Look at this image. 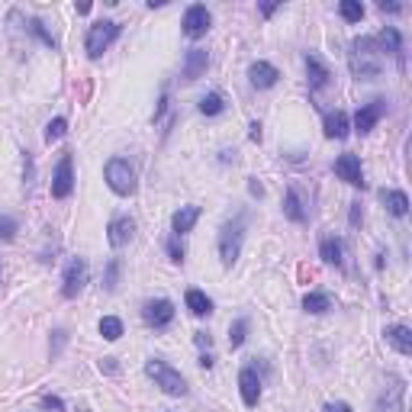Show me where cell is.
I'll return each mask as SVG.
<instances>
[{
    "label": "cell",
    "instance_id": "1",
    "mask_svg": "<svg viewBox=\"0 0 412 412\" xmlns=\"http://www.w3.org/2000/svg\"><path fill=\"white\" fill-rule=\"evenodd\" d=\"M348 62H351V75L357 81H374L384 71V52L377 46L374 36H361L351 42V52H348Z\"/></svg>",
    "mask_w": 412,
    "mask_h": 412
},
{
    "label": "cell",
    "instance_id": "2",
    "mask_svg": "<svg viewBox=\"0 0 412 412\" xmlns=\"http://www.w3.org/2000/svg\"><path fill=\"white\" fill-rule=\"evenodd\" d=\"M242 238H245V216L238 213L232 223H225L219 229V261L225 268H232L238 261V254H242Z\"/></svg>",
    "mask_w": 412,
    "mask_h": 412
},
{
    "label": "cell",
    "instance_id": "3",
    "mask_svg": "<svg viewBox=\"0 0 412 412\" xmlns=\"http://www.w3.org/2000/svg\"><path fill=\"white\" fill-rule=\"evenodd\" d=\"M145 374H149L168 396H187V380H184L171 364L158 361V357H151L149 364H145Z\"/></svg>",
    "mask_w": 412,
    "mask_h": 412
},
{
    "label": "cell",
    "instance_id": "4",
    "mask_svg": "<svg viewBox=\"0 0 412 412\" xmlns=\"http://www.w3.org/2000/svg\"><path fill=\"white\" fill-rule=\"evenodd\" d=\"M106 184H110L113 194H120V197H132L135 194V171L126 158H110L106 161Z\"/></svg>",
    "mask_w": 412,
    "mask_h": 412
},
{
    "label": "cell",
    "instance_id": "5",
    "mask_svg": "<svg viewBox=\"0 0 412 412\" xmlns=\"http://www.w3.org/2000/svg\"><path fill=\"white\" fill-rule=\"evenodd\" d=\"M120 23H113V19H100V23H94V26L87 29V55L91 58H100L106 48L116 42V36H120Z\"/></svg>",
    "mask_w": 412,
    "mask_h": 412
},
{
    "label": "cell",
    "instance_id": "6",
    "mask_svg": "<svg viewBox=\"0 0 412 412\" xmlns=\"http://www.w3.org/2000/svg\"><path fill=\"white\" fill-rule=\"evenodd\" d=\"M71 190H75V161H71V155H62V161H58V168H55V178H52V197L68 200Z\"/></svg>",
    "mask_w": 412,
    "mask_h": 412
},
{
    "label": "cell",
    "instance_id": "7",
    "mask_svg": "<svg viewBox=\"0 0 412 412\" xmlns=\"http://www.w3.org/2000/svg\"><path fill=\"white\" fill-rule=\"evenodd\" d=\"M84 283H87V264H84V258H75L65 268V277H62V297L75 300L77 293L84 290Z\"/></svg>",
    "mask_w": 412,
    "mask_h": 412
},
{
    "label": "cell",
    "instance_id": "8",
    "mask_svg": "<svg viewBox=\"0 0 412 412\" xmlns=\"http://www.w3.org/2000/svg\"><path fill=\"white\" fill-rule=\"evenodd\" d=\"M209 23H213L209 10H206L203 3H194V7H187V13H184V36L187 39L206 36V32H209Z\"/></svg>",
    "mask_w": 412,
    "mask_h": 412
},
{
    "label": "cell",
    "instance_id": "9",
    "mask_svg": "<svg viewBox=\"0 0 412 412\" xmlns=\"http://www.w3.org/2000/svg\"><path fill=\"white\" fill-rule=\"evenodd\" d=\"M238 390H242V403L248 406V409H254L258 400H261V380H258V371H254V367H242V371H238Z\"/></svg>",
    "mask_w": 412,
    "mask_h": 412
},
{
    "label": "cell",
    "instance_id": "10",
    "mask_svg": "<svg viewBox=\"0 0 412 412\" xmlns=\"http://www.w3.org/2000/svg\"><path fill=\"white\" fill-rule=\"evenodd\" d=\"M142 319H145L149 326H155V328L171 326V319H174V303H171V300H151V303H145V309H142Z\"/></svg>",
    "mask_w": 412,
    "mask_h": 412
},
{
    "label": "cell",
    "instance_id": "11",
    "mask_svg": "<svg viewBox=\"0 0 412 412\" xmlns=\"http://www.w3.org/2000/svg\"><path fill=\"white\" fill-rule=\"evenodd\" d=\"M335 174L345 184H351V187H364V171H361V158L357 155H341L335 161Z\"/></svg>",
    "mask_w": 412,
    "mask_h": 412
},
{
    "label": "cell",
    "instance_id": "12",
    "mask_svg": "<svg viewBox=\"0 0 412 412\" xmlns=\"http://www.w3.org/2000/svg\"><path fill=\"white\" fill-rule=\"evenodd\" d=\"M384 110H386V100H374V103H367V106H361V110L355 113V129L361 132V135H367V132L380 122Z\"/></svg>",
    "mask_w": 412,
    "mask_h": 412
},
{
    "label": "cell",
    "instance_id": "13",
    "mask_svg": "<svg viewBox=\"0 0 412 412\" xmlns=\"http://www.w3.org/2000/svg\"><path fill=\"white\" fill-rule=\"evenodd\" d=\"M132 232H135V223L129 216H116L110 225H106V238H110L113 248H122V245L132 242Z\"/></svg>",
    "mask_w": 412,
    "mask_h": 412
},
{
    "label": "cell",
    "instance_id": "14",
    "mask_svg": "<svg viewBox=\"0 0 412 412\" xmlns=\"http://www.w3.org/2000/svg\"><path fill=\"white\" fill-rule=\"evenodd\" d=\"M377 46H380V52H384V55H393L396 62H400V68L406 65V58H403V36H400V32H396L393 26H386L384 32H380V36H377Z\"/></svg>",
    "mask_w": 412,
    "mask_h": 412
},
{
    "label": "cell",
    "instance_id": "15",
    "mask_svg": "<svg viewBox=\"0 0 412 412\" xmlns=\"http://www.w3.org/2000/svg\"><path fill=\"white\" fill-rule=\"evenodd\" d=\"M277 77H281V71L274 65H268V62H254V65L248 68V81H252V87H258V91L274 87L277 84Z\"/></svg>",
    "mask_w": 412,
    "mask_h": 412
},
{
    "label": "cell",
    "instance_id": "16",
    "mask_svg": "<svg viewBox=\"0 0 412 412\" xmlns=\"http://www.w3.org/2000/svg\"><path fill=\"white\" fill-rule=\"evenodd\" d=\"M403 396H406L403 380H393V386H390L386 393H380V400H377L374 412H406V409H403Z\"/></svg>",
    "mask_w": 412,
    "mask_h": 412
},
{
    "label": "cell",
    "instance_id": "17",
    "mask_svg": "<svg viewBox=\"0 0 412 412\" xmlns=\"http://www.w3.org/2000/svg\"><path fill=\"white\" fill-rule=\"evenodd\" d=\"M306 81H309V87L312 91H322V87H328V81H332V71H328L322 62H319L316 55H306Z\"/></svg>",
    "mask_w": 412,
    "mask_h": 412
},
{
    "label": "cell",
    "instance_id": "18",
    "mask_svg": "<svg viewBox=\"0 0 412 412\" xmlns=\"http://www.w3.org/2000/svg\"><path fill=\"white\" fill-rule=\"evenodd\" d=\"M319 258H322L326 264L341 268V264H345V245H341V238H335V235L322 238V242H319Z\"/></svg>",
    "mask_w": 412,
    "mask_h": 412
},
{
    "label": "cell",
    "instance_id": "19",
    "mask_svg": "<svg viewBox=\"0 0 412 412\" xmlns=\"http://www.w3.org/2000/svg\"><path fill=\"white\" fill-rule=\"evenodd\" d=\"M206 65H209V55H206L203 48H190L187 58H184V81H197V77H203Z\"/></svg>",
    "mask_w": 412,
    "mask_h": 412
},
{
    "label": "cell",
    "instance_id": "20",
    "mask_svg": "<svg viewBox=\"0 0 412 412\" xmlns=\"http://www.w3.org/2000/svg\"><path fill=\"white\" fill-rule=\"evenodd\" d=\"M197 219H200V206H180L178 213L171 216V229H174V235H184L197 225Z\"/></svg>",
    "mask_w": 412,
    "mask_h": 412
},
{
    "label": "cell",
    "instance_id": "21",
    "mask_svg": "<svg viewBox=\"0 0 412 412\" xmlns=\"http://www.w3.org/2000/svg\"><path fill=\"white\" fill-rule=\"evenodd\" d=\"M283 216L290 219V223H306L309 213H306V206H303L300 194H297V187H290L287 194H283Z\"/></svg>",
    "mask_w": 412,
    "mask_h": 412
},
{
    "label": "cell",
    "instance_id": "22",
    "mask_svg": "<svg viewBox=\"0 0 412 412\" xmlns=\"http://www.w3.org/2000/svg\"><path fill=\"white\" fill-rule=\"evenodd\" d=\"M384 335H386V341L400 351V355H412V332L406 326H386Z\"/></svg>",
    "mask_w": 412,
    "mask_h": 412
},
{
    "label": "cell",
    "instance_id": "23",
    "mask_svg": "<svg viewBox=\"0 0 412 412\" xmlns=\"http://www.w3.org/2000/svg\"><path fill=\"white\" fill-rule=\"evenodd\" d=\"M326 135L328 139H345L348 135V129H351V122H348V113H341V110H335V113H326Z\"/></svg>",
    "mask_w": 412,
    "mask_h": 412
},
{
    "label": "cell",
    "instance_id": "24",
    "mask_svg": "<svg viewBox=\"0 0 412 412\" xmlns=\"http://www.w3.org/2000/svg\"><path fill=\"white\" fill-rule=\"evenodd\" d=\"M380 200H384L386 209H390L393 216H406V213H409V197H406L403 190H384Z\"/></svg>",
    "mask_w": 412,
    "mask_h": 412
},
{
    "label": "cell",
    "instance_id": "25",
    "mask_svg": "<svg viewBox=\"0 0 412 412\" xmlns=\"http://www.w3.org/2000/svg\"><path fill=\"white\" fill-rule=\"evenodd\" d=\"M184 300H187V309L194 316H209V312H213V300H209L203 290H187Z\"/></svg>",
    "mask_w": 412,
    "mask_h": 412
},
{
    "label": "cell",
    "instance_id": "26",
    "mask_svg": "<svg viewBox=\"0 0 412 412\" xmlns=\"http://www.w3.org/2000/svg\"><path fill=\"white\" fill-rule=\"evenodd\" d=\"M303 309H306V312H312V316H319V312L332 309V300H328L326 293H306V300H303Z\"/></svg>",
    "mask_w": 412,
    "mask_h": 412
},
{
    "label": "cell",
    "instance_id": "27",
    "mask_svg": "<svg viewBox=\"0 0 412 412\" xmlns=\"http://www.w3.org/2000/svg\"><path fill=\"white\" fill-rule=\"evenodd\" d=\"M100 335L106 338V341H120L122 338V322L116 316H103L100 319Z\"/></svg>",
    "mask_w": 412,
    "mask_h": 412
},
{
    "label": "cell",
    "instance_id": "28",
    "mask_svg": "<svg viewBox=\"0 0 412 412\" xmlns=\"http://www.w3.org/2000/svg\"><path fill=\"white\" fill-rule=\"evenodd\" d=\"M223 110H225L223 94H206V97H200V113H203V116H219Z\"/></svg>",
    "mask_w": 412,
    "mask_h": 412
},
{
    "label": "cell",
    "instance_id": "29",
    "mask_svg": "<svg viewBox=\"0 0 412 412\" xmlns=\"http://www.w3.org/2000/svg\"><path fill=\"white\" fill-rule=\"evenodd\" d=\"M338 13H341V17H345L348 23H361V19H364V7H361L357 0H341Z\"/></svg>",
    "mask_w": 412,
    "mask_h": 412
},
{
    "label": "cell",
    "instance_id": "30",
    "mask_svg": "<svg viewBox=\"0 0 412 412\" xmlns=\"http://www.w3.org/2000/svg\"><path fill=\"white\" fill-rule=\"evenodd\" d=\"M65 132H68V120H65V116H55V120L46 126V142L52 145V142H58Z\"/></svg>",
    "mask_w": 412,
    "mask_h": 412
},
{
    "label": "cell",
    "instance_id": "31",
    "mask_svg": "<svg viewBox=\"0 0 412 412\" xmlns=\"http://www.w3.org/2000/svg\"><path fill=\"white\" fill-rule=\"evenodd\" d=\"M245 332H248V319H235L232 328H229V348H242Z\"/></svg>",
    "mask_w": 412,
    "mask_h": 412
},
{
    "label": "cell",
    "instance_id": "32",
    "mask_svg": "<svg viewBox=\"0 0 412 412\" xmlns=\"http://www.w3.org/2000/svg\"><path fill=\"white\" fill-rule=\"evenodd\" d=\"M116 283H120V258H110V261H106V274H103V287L113 293Z\"/></svg>",
    "mask_w": 412,
    "mask_h": 412
},
{
    "label": "cell",
    "instance_id": "33",
    "mask_svg": "<svg viewBox=\"0 0 412 412\" xmlns=\"http://www.w3.org/2000/svg\"><path fill=\"white\" fill-rule=\"evenodd\" d=\"M29 29H32V32H36V36L42 39V42H46L48 48H55V46H58L55 36H52V32H46V26H42V19H29Z\"/></svg>",
    "mask_w": 412,
    "mask_h": 412
},
{
    "label": "cell",
    "instance_id": "34",
    "mask_svg": "<svg viewBox=\"0 0 412 412\" xmlns=\"http://www.w3.org/2000/svg\"><path fill=\"white\" fill-rule=\"evenodd\" d=\"M13 235H17V219H13V216H0V238L10 242Z\"/></svg>",
    "mask_w": 412,
    "mask_h": 412
},
{
    "label": "cell",
    "instance_id": "35",
    "mask_svg": "<svg viewBox=\"0 0 412 412\" xmlns=\"http://www.w3.org/2000/svg\"><path fill=\"white\" fill-rule=\"evenodd\" d=\"M168 254H171V261H184V242H180V235H171L168 238Z\"/></svg>",
    "mask_w": 412,
    "mask_h": 412
},
{
    "label": "cell",
    "instance_id": "36",
    "mask_svg": "<svg viewBox=\"0 0 412 412\" xmlns=\"http://www.w3.org/2000/svg\"><path fill=\"white\" fill-rule=\"evenodd\" d=\"M42 406H46V409H65V403H62L58 396H42Z\"/></svg>",
    "mask_w": 412,
    "mask_h": 412
},
{
    "label": "cell",
    "instance_id": "37",
    "mask_svg": "<svg viewBox=\"0 0 412 412\" xmlns=\"http://www.w3.org/2000/svg\"><path fill=\"white\" fill-rule=\"evenodd\" d=\"M248 194H252V197H264V187L258 184V178L248 180Z\"/></svg>",
    "mask_w": 412,
    "mask_h": 412
},
{
    "label": "cell",
    "instance_id": "38",
    "mask_svg": "<svg viewBox=\"0 0 412 412\" xmlns=\"http://www.w3.org/2000/svg\"><path fill=\"white\" fill-rule=\"evenodd\" d=\"M364 219V209H361V203H351V225H357Z\"/></svg>",
    "mask_w": 412,
    "mask_h": 412
},
{
    "label": "cell",
    "instance_id": "39",
    "mask_svg": "<svg viewBox=\"0 0 412 412\" xmlns=\"http://www.w3.org/2000/svg\"><path fill=\"white\" fill-rule=\"evenodd\" d=\"M62 345H65V332L58 328V332H55V348H52V357H58V351H62Z\"/></svg>",
    "mask_w": 412,
    "mask_h": 412
},
{
    "label": "cell",
    "instance_id": "40",
    "mask_svg": "<svg viewBox=\"0 0 412 412\" xmlns=\"http://www.w3.org/2000/svg\"><path fill=\"white\" fill-rule=\"evenodd\" d=\"M248 135H252V142H261V122H252V126H248Z\"/></svg>",
    "mask_w": 412,
    "mask_h": 412
},
{
    "label": "cell",
    "instance_id": "41",
    "mask_svg": "<svg viewBox=\"0 0 412 412\" xmlns=\"http://www.w3.org/2000/svg\"><path fill=\"white\" fill-rule=\"evenodd\" d=\"M281 7H283V3H261V13H264V17H274Z\"/></svg>",
    "mask_w": 412,
    "mask_h": 412
},
{
    "label": "cell",
    "instance_id": "42",
    "mask_svg": "<svg viewBox=\"0 0 412 412\" xmlns=\"http://www.w3.org/2000/svg\"><path fill=\"white\" fill-rule=\"evenodd\" d=\"M377 7L384 10V13H400V10H403V7H400V3H386V0H380Z\"/></svg>",
    "mask_w": 412,
    "mask_h": 412
},
{
    "label": "cell",
    "instance_id": "43",
    "mask_svg": "<svg viewBox=\"0 0 412 412\" xmlns=\"http://www.w3.org/2000/svg\"><path fill=\"white\" fill-rule=\"evenodd\" d=\"M326 412H351V406H348V403H328Z\"/></svg>",
    "mask_w": 412,
    "mask_h": 412
},
{
    "label": "cell",
    "instance_id": "44",
    "mask_svg": "<svg viewBox=\"0 0 412 412\" xmlns=\"http://www.w3.org/2000/svg\"><path fill=\"white\" fill-rule=\"evenodd\" d=\"M209 341H213V338L206 335V332H197V345L200 348H209Z\"/></svg>",
    "mask_w": 412,
    "mask_h": 412
},
{
    "label": "cell",
    "instance_id": "45",
    "mask_svg": "<svg viewBox=\"0 0 412 412\" xmlns=\"http://www.w3.org/2000/svg\"><path fill=\"white\" fill-rule=\"evenodd\" d=\"M100 371H110V374L116 371V364H113V357H103V361H100Z\"/></svg>",
    "mask_w": 412,
    "mask_h": 412
},
{
    "label": "cell",
    "instance_id": "46",
    "mask_svg": "<svg viewBox=\"0 0 412 412\" xmlns=\"http://www.w3.org/2000/svg\"><path fill=\"white\" fill-rule=\"evenodd\" d=\"M200 367H203V371H209V367H213V357L203 355V357H200Z\"/></svg>",
    "mask_w": 412,
    "mask_h": 412
}]
</instances>
